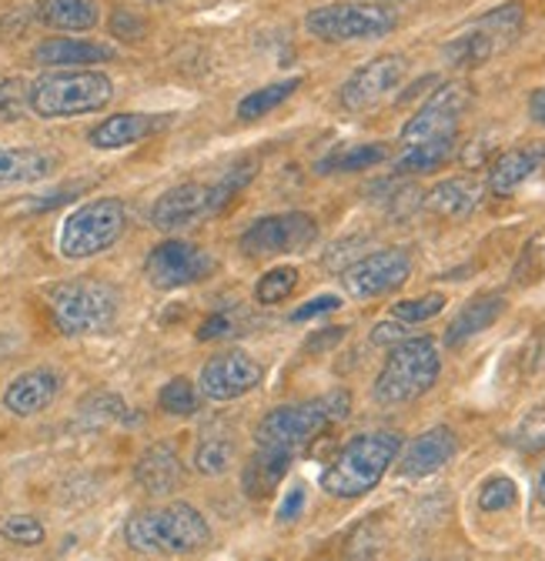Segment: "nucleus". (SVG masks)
<instances>
[{
    "instance_id": "8",
    "label": "nucleus",
    "mask_w": 545,
    "mask_h": 561,
    "mask_svg": "<svg viewBox=\"0 0 545 561\" xmlns=\"http://www.w3.org/2000/svg\"><path fill=\"white\" fill-rule=\"evenodd\" d=\"M127 228V210L117 197H98L81 204L71 218L64 221L57 248L67 261H88L107 251Z\"/></svg>"
},
{
    "instance_id": "16",
    "label": "nucleus",
    "mask_w": 545,
    "mask_h": 561,
    "mask_svg": "<svg viewBox=\"0 0 545 561\" xmlns=\"http://www.w3.org/2000/svg\"><path fill=\"white\" fill-rule=\"evenodd\" d=\"M258 385H261V365L251 355H245V351H225V355H215L197 375L201 398H212V401L245 398Z\"/></svg>"
},
{
    "instance_id": "35",
    "label": "nucleus",
    "mask_w": 545,
    "mask_h": 561,
    "mask_svg": "<svg viewBox=\"0 0 545 561\" xmlns=\"http://www.w3.org/2000/svg\"><path fill=\"white\" fill-rule=\"evenodd\" d=\"M445 311V295L432 291V295H422V298H408V301H395L391 305V318L401 321V324H422L429 318H439Z\"/></svg>"
},
{
    "instance_id": "48",
    "label": "nucleus",
    "mask_w": 545,
    "mask_h": 561,
    "mask_svg": "<svg viewBox=\"0 0 545 561\" xmlns=\"http://www.w3.org/2000/svg\"><path fill=\"white\" fill-rule=\"evenodd\" d=\"M419 561H425V558H419Z\"/></svg>"
},
{
    "instance_id": "29",
    "label": "nucleus",
    "mask_w": 545,
    "mask_h": 561,
    "mask_svg": "<svg viewBox=\"0 0 545 561\" xmlns=\"http://www.w3.org/2000/svg\"><path fill=\"white\" fill-rule=\"evenodd\" d=\"M388 158L385 145H359V148H345V151H334L328 158L318 161V174H355V171H368L375 164H382Z\"/></svg>"
},
{
    "instance_id": "26",
    "label": "nucleus",
    "mask_w": 545,
    "mask_h": 561,
    "mask_svg": "<svg viewBox=\"0 0 545 561\" xmlns=\"http://www.w3.org/2000/svg\"><path fill=\"white\" fill-rule=\"evenodd\" d=\"M292 455L282 451H268V448H254L248 468H245V491L248 499H268L271 491L279 488V481L285 478V471L292 468Z\"/></svg>"
},
{
    "instance_id": "19",
    "label": "nucleus",
    "mask_w": 545,
    "mask_h": 561,
    "mask_svg": "<svg viewBox=\"0 0 545 561\" xmlns=\"http://www.w3.org/2000/svg\"><path fill=\"white\" fill-rule=\"evenodd\" d=\"M164 124H168V117H161V114H114V117L101 121L88 134V140L98 151H121V148H130V145H138V140L151 137Z\"/></svg>"
},
{
    "instance_id": "31",
    "label": "nucleus",
    "mask_w": 545,
    "mask_h": 561,
    "mask_svg": "<svg viewBox=\"0 0 545 561\" xmlns=\"http://www.w3.org/2000/svg\"><path fill=\"white\" fill-rule=\"evenodd\" d=\"M235 461V442L228 435H204L197 451H194V468L204 478H218L231 468Z\"/></svg>"
},
{
    "instance_id": "30",
    "label": "nucleus",
    "mask_w": 545,
    "mask_h": 561,
    "mask_svg": "<svg viewBox=\"0 0 545 561\" xmlns=\"http://www.w3.org/2000/svg\"><path fill=\"white\" fill-rule=\"evenodd\" d=\"M298 88H302V78H288V81L264 84V88L251 91V94L238 104V117H241V121H258V117H264V114L275 111L279 104H285Z\"/></svg>"
},
{
    "instance_id": "24",
    "label": "nucleus",
    "mask_w": 545,
    "mask_h": 561,
    "mask_svg": "<svg viewBox=\"0 0 545 561\" xmlns=\"http://www.w3.org/2000/svg\"><path fill=\"white\" fill-rule=\"evenodd\" d=\"M34 60L44 67H88L114 60V47L98 41H78V37H50L34 50Z\"/></svg>"
},
{
    "instance_id": "45",
    "label": "nucleus",
    "mask_w": 545,
    "mask_h": 561,
    "mask_svg": "<svg viewBox=\"0 0 545 561\" xmlns=\"http://www.w3.org/2000/svg\"><path fill=\"white\" fill-rule=\"evenodd\" d=\"M342 334H345V328H325V331H318V337H311V341H308V347H311V351H318V347H325V344L342 341Z\"/></svg>"
},
{
    "instance_id": "13",
    "label": "nucleus",
    "mask_w": 545,
    "mask_h": 561,
    "mask_svg": "<svg viewBox=\"0 0 545 561\" xmlns=\"http://www.w3.org/2000/svg\"><path fill=\"white\" fill-rule=\"evenodd\" d=\"M472 101V88L462 81H449L442 84L419 111L416 117L401 127V145L412 148V145H425V140H442V137H455L458 121L465 114Z\"/></svg>"
},
{
    "instance_id": "22",
    "label": "nucleus",
    "mask_w": 545,
    "mask_h": 561,
    "mask_svg": "<svg viewBox=\"0 0 545 561\" xmlns=\"http://www.w3.org/2000/svg\"><path fill=\"white\" fill-rule=\"evenodd\" d=\"M506 305H509V301H506L502 291H489V295L472 298V301L452 318V324H449V331H445V344H449V347H458V344H465L468 337L489 331V328L502 318Z\"/></svg>"
},
{
    "instance_id": "18",
    "label": "nucleus",
    "mask_w": 545,
    "mask_h": 561,
    "mask_svg": "<svg viewBox=\"0 0 545 561\" xmlns=\"http://www.w3.org/2000/svg\"><path fill=\"white\" fill-rule=\"evenodd\" d=\"M60 391V375L54 368H34L18 375L8 391H4V408L18 417H31L41 414L44 408H50V401Z\"/></svg>"
},
{
    "instance_id": "12",
    "label": "nucleus",
    "mask_w": 545,
    "mask_h": 561,
    "mask_svg": "<svg viewBox=\"0 0 545 561\" xmlns=\"http://www.w3.org/2000/svg\"><path fill=\"white\" fill-rule=\"evenodd\" d=\"M218 261L191 244V241H181V238H171V241H161L158 248L148 251V261H145V277L148 285L158 288V291H178V288H188L194 280H204L208 274H215Z\"/></svg>"
},
{
    "instance_id": "37",
    "label": "nucleus",
    "mask_w": 545,
    "mask_h": 561,
    "mask_svg": "<svg viewBox=\"0 0 545 561\" xmlns=\"http://www.w3.org/2000/svg\"><path fill=\"white\" fill-rule=\"evenodd\" d=\"M0 535L18 541V545H41L44 525L34 515H8L4 522H0Z\"/></svg>"
},
{
    "instance_id": "28",
    "label": "nucleus",
    "mask_w": 545,
    "mask_h": 561,
    "mask_svg": "<svg viewBox=\"0 0 545 561\" xmlns=\"http://www.w3.org/2000/svg\"><path fill=\"white\" fill-rule=\"evenodd\" d=\"M452 158H455V137L425 140V145L405 148V154L398 158L395 171H398V174H429V171L445 168Z\"/></svg>"
},
{
    "instance_id": "21",
    "label": "nucleus",
    "mask_w": 545,
    "mask_h": 561,
    "mask_svg": "<svg viewBox=\"0 0 545 561\" xmlns=\"http://www.w3.org/2000/svg\"><path fill=\"white\" fill-rule=\"evenodd\" d=\"M482 194H486V187L475 178H449V181H439L425 194V207L439 218L458 221V218H468L472 210L482 204Z\"/></svg>"
},
{
    "instance_id": "33",
    "label": "nucleus",
    "mask_w": 545,
    "mask_h": 561,
    "mask_svg": "<svg viewBox=\"0 0 545 561\" xmlns=\"http://www.w3.org/2000/svg\"><path fill=\"white\" fill-rule=\"evenodd\" d=\"M542 277H545V231L529 238V244L522 248V254H519V261L512 267V280L522 288L538 285Z\"/></svg>"
},
{
    "instance_id": "34",
    "label": "nucleus",
    "mask_w": 545,
    "mask_h": 561,
    "mask_svg": "<svg viewBox=\"0 0 545 561\" xmlns=\"http://www.w3.org/2000/svg\"><path fill=\"white\" fill-rule=\"evenodd\" d=\"M161 411L164 414H174V417H191L197 414L201 408V391L188 381V378H174L161 388V398H158Z\"/></svg>"
},
{
    "instance_id": "44",
    "label": "nucleus",
    "mask_w": 545,
    "mask_h": 561,
    "mask_svg": "<svg viewBox=\"0 0 545 561\" xmlns=\"http://www.w3.org/2000/svg\"><path fill=\"white\" fill-rule=\"evenodd\" d=\"M302 508H305V488H292L285 495V502H282V508H279V522L282 525L295 522L302 515Z\"/></svg>"
},
{
    "instance_id": "47",
    "label": "nucleus",
    "mask_w": 545,
    "mask_h": 561,
    "mask_svg": "<svg viewBox=\"0 0 545 561\" xmlns=\"http://www.w3.org/2000/svg\"><path fill=\"white\" fill-rule=\"evenodd\" d=\"M535 495H538V502L545 505V465L538 468V478H535Z\"/></svg>"
},
{
    "instance_id": "9",
    "label": "nucleus",
    "mask_w": 545,
    "mask_h": 561,
    "mask_svg": "<svg viewBox=\"0 0 545 561\" xmlns=\"http://www.w3.org/2000/svg\"><path fill=\"white\" fill-rule=\"evenodd\" d=\"M305 31L328 44H349V41H378L395 31V14L378 4H359V0H345V4H328L315 8L305 18Z\"/></svg>"
},
{
    "instance_id": "4",
    "label": "nucleus",
    "mask_w": 545,
    "mask_h": 561,
    "mask_svg": "<svg viewBox=\"0 0 545 561\" xmlns=\"http://www.w3.org/2000/svg\"><path fill=\"white\" fill-rule=\"evenodd\" d=\"M251 171H254V164L241 161L218 184L191 181V184H178V187L164 191L151 207V225L158 231H181V228H191L197 221L215 218L218 210H225L231 204V197L251 181Z\"/></svg>"
},
{
    "instance_id": "25",
    "label": "nucleus",
    "mask_w": 545,
    "mask_h": 561,
    "mask_svg": "<svg viewBox=\"0 0 545 561\" xmlns=\"http://www.w3.org/2000/svg\"><path fill=\"white\" fill-rule=\"evenodd\" d=\"M54 158L37 148H0V187L31 184L54 171Z\"/></svg>"
},
{
    "instance_id": "17",
    "label": "nucleus",
    "mask_w": 545,
    "mask_h": 561,
    "mask_svg": "<svg viewBox=\"0 0 545 561\" xmlns=\"http://www.w3.org/2000/svg\"><path fill=\"white\" fill-rule=\"evenodd\" d=\"M458 451V438L452 428L445 425H435L429 432H422L419 438L408 442V448L401 451V461H398V471L405 478H429L435 474L439 468H445Z\"/></svg>"
},
{
    "instance_id": "41",
    "label": "nucleus",
    "mask_w": 545,
    "mask_h": 561,
    "mask_svg": "<svg viewBox=\"0 0 545 561\" xmlns=\"http://www.w3.org/2000/svg\"><path fill=\"white\" fill-rule=\"evenodd\" d=\"M334 308H342V298H338V295H318V298L305 301L298 311H292V321H311V318L328 314V311H334Z\"/></svg>"
},
{
    "instance_id": "6",
    "label": "nucleus",
    "mask_w": 545,
    "mask_h": 561,
    "mask_svg": "<svg viewBox=\"0 0 545 561\" xmlns=\"http://www.w3.org/2000/svg\"><path fill=\"white\" fill-rule=\"evenodd\" d=\"M50 318L60 334L67 337H84V334H101L114 324L117 318V291L98 277H75L64 285L47 291Z\"/></svg>"
},
{
    "instance_id": "3",
    "label": "nucleus",
    "mask_w": 545,
    "mask_h": 561,
    "mask_svg": "<svg viewBox=\"0 0 545 561\" xmlns=\"http://www.w3.org/2000/svg\"><path fill=\"white\" fill-rule=\"evenodd\" d=\"M398 451H401V435L395 432L355 435L321 471V488L331 499H362L385 478Z\"/></svg>"
},
{
    "instance_id": "1",
    "label": "nucleus",
    "mask_w": 545,
    "mask_h": 561,
    "mask_svg": "<svg viewBox=\"0 0 545 561\" xmlns=\"http://www.w3.org/2000/svg\"><path fill=\"white\" fill-rule=\"evenodd\" d=\"M124 541L141 554H194L208 548L212 528L188 502H171L130 515L124 525Z\"/></svg>"
},
{
    "instance_id": "39",
    "label": "nucleus",
    "mask_w": 545,
    "mask_h": 561,
    "mask_svg": "<svg viewBox=\"0 0 545 561\" xmlns=\"http://www.w3.org/2000/svg\"><path fill=\"white\" fill-rule=\"evenodd\" d=\"M81 414H84V421H91V425H104V421H117L124 414V404H121V398L101 391L81 404Z\"/></svg>"
},
{
    "instance_id": "5",
    "label": "nucleus",
    "mask_w": 545,
    "mask_h": 561,
    "mask_svg": "<svg viewBox=\"0 0 545 561\" xmlns=\"http://www.w3.org/2000/svg\"><path fill=\"white\" fill-rule=\"evenodd\" d=\"M114 84L101 70H50L27 88V107L37 117H78L98 114L111 104Z\"/></svg>"
},
{
    "instance_id": "27",
    "label": "nucleus",
    "mask_w": 545,
    "mask_h": 561,
    "mask_svg": "<svg viewBox=\"0 0 545 561\" xmlns=\"http://www.w3.org/2000/svg\"><path fill=\"white\" fill-rule=\"evenodd\" d=\"M37 21L54 31H91L98 8L91 0H37Z\"/></svg>"
},
{
    "instance_id": "43",
    "label": "nucleus",
    "mask_w": 545,
    "mask_h": 561,
    "mask_svg": "<svg viewBox=\"0 0 545 561\" xmlns=\"http://www.w3.org/2000/svg\"><path fill=\"white\" fill-rule=\"evenodd\" d=\"M225 334H231L228 314H212V318H204L201 328H197V341H215V337H225Z\"/></svg>"
},
{
    "instance_id": "7",
    "label": "nucleus",
    "mask_w": 545,
    "mask_h": 561,
    "mask_svg": "<svg viewBox=\"0 0 545 561\" xmlns=\"http://www.w3.org/2000/svg\"><path fill=\"white\" fill-rule=\"evenodd\" d=\"M442 362L432 337H408L388 351V362L375 381V401L378 404H408L422 398L439 381Z\"/></svg>"
},
{
    "instance_id": "14",
    "label": "nucleus",
    "mask_w": 545,
    "mask_h": 561,
    "mask_svg": "<svg viewBox=\"0 0 545 561\" xmlns=\"http://www.w3.org/2000/svg\"><path fill=\"white\" fill-rule=\"evenodd\" d=\"M408 274H412V257H408V251L385 248V251H375V254L355 261L352 267H345L342 285L352 298L368 301V298H378V295L401 288L408 280Z\"/></svg>"
},
{
    "instance_id": "42",
    "label": "nucleus",
    "mask_w": 545,
    "mask_h": 561,
    "mask_svg": "<svg viewBox=\"0 0 545 561\" xmlns=\"http://www.w3.org/2000/svg\"><path fill=\"white\" fill-rule=\"evenodd\" d=\"M412 337V331H408L401 321H382V324H375L372 328V344H401V341H408Z\"/></svg>"
},
{
    "instance_id": "36",
    "label": "nucleus",
    "mask_w": 545,
    "mask_h": 561,
    "mask_svg": "<svg viewBox=\"0 0 545 561\" xmlns=\"http://www.w3.org/2000/svg\"><path fill=\"white\" fill-rule=\"evenodd\" d=\"M515 502H519V488H515V481L506 478V474H496V478H489V481L479 488V508L489 512V515L509 512Z\"/></svg>"
},
{
    "instance_id": "46",
    "label": "nucleus",
    "mask_w": 545,
    "mask_h": 561,
    "mask_svg": "<svg viewBox=\"0 0 545 561\" xmlns=\"http://www.w3.org/2000/svg\"><path fill=\"white\" fill-rule=\"evenodd\" d=\"M529 117H532L535 124H542V127H545V88H542V91H535V94L529 98Z\"/></svg>"
},
{
    "instance_id": "40",
    "label": "nucleus",
    "mask_w": 545,
    "mask_h": 561,
    "mask_svg": "<svg viewBox=\"0 0 545 561\" xmlns=\"http://www.w3.org/2000/svg\"><path fill=\"white\" fill-rule=\"evenodd\" d=\"M145 21L134 14V11H114L111 18V34L121 37V41H141L145 37Z\"/></svg>"
},
{
    "instance_id": "20",
    "label": "nucleus",
    "mask_w": 545,
    "mask_h": 561,
    "mask_svg": "<svg viewBox=\"0 0 545 561\" xmlns=\"http://www.w3.org/2000/svg\"><path fill=\"white\" fill-rule=\"evenodd\" d=\"M542 168H545V145L512 148V151L499 154L496 164L489 168V191L492 194H512Z\"/></svg>"
},
{
    "instance_id": "15",
    "label": "nucleus",
    "mask_w": 545,
    "mask_h": 561,
    "mask_svg": "<svg viewBox=\"0 0 545 561\" xmlns=\"http://www.w3.org/2000/svg\"><path fill=\"white\" fill-rule=\"evenodd\" d=\"M405 57L401 54H378L368 64H362L355 75L342 84L338 91V104L345 111L359 114V111H372L375 104H382L405 78Z\"/></svg>"
},
{
    "instance_id": "11",
    "label": "nucleus",
    "mask_w": 545,
    "mask_h": 561,
    "mask_svg": "<svg viewBox=\"0 0 545 561\" xmlns=\"http://www.w3.org/2000/svg\"><path fill=\"white\" fill-rule=\"evenodd\" d=\"M318 238V225L305 210H285V215H268L258 218L238 241L245 257H279V254H295L305 251Z\"/></svg>"
},
{
    "instance_id": "32",
    "label": "nucleus",
    "mask_w": 545,
    "mask_h": 561,
    "mask_svg": "<svg viewBox=\"0 0 545 561\" xmlns=\"http://www.w3.org/2000/svg\"><path fill=\"white\" fill-rule=\"evenodd\" d=\"M298 288V267L292 264H279V267H271L268 274L258 277V285H254V298L258 305L271 308V305H282L285 298H292V291Z\"/></svg>"
},
{
    "instance_id": "23",
    "label": "nucleus",
    "mask_w": 545,
    "mask_h": 561,
    "mask_svg": "<svg viewBox=\"0 0 545 561\" xmlns=\"http://www.w3.org/2000/svg\"><path fill=\"white\" fill-rule=\"evenodd\" d=\"M134 478H138V484L145 491H151V495H171V491L181 484V458H178V451L168 442L151 445L138 458V465H134Z\"/></svg>"
},
{
    "instance_id": "38",
    "label": "nucleus",
    "mask_w": 545,
    "mask_h": 561,
    "mask_svg": "<svg viewBox=\"0 0 545 561\" xmlns=\"http://www.w3.org/2000/svg\"><path fill=\"white\" fill-rule=\"evenodd\" d=\"M24 107H27V88H24V81L11 78V81L0 84V121H4V124L21 121Z\"/></svg>"
},
{
    "instance_id": "10",
    "label": "nucleus",
    "mask_w": 545,
    "mask_h": 561,
    "mask_svg": "<svg viewBox=\"0 0 545 561\" xmlns=\"http://www.w3.org/2000/svg\"><path fill=\"white\" fill-rule=\"evenodd\" d=\"M519 27H522V8L519 4H506V8H496L489 11L482 21L468 24L462 34H455L442 54L449 64L455 67H479L486 64L502 44H512L519 37Z\"/></svg>"
},
{
    "instance_id": "2",
    "label": "nucleus",
    "mask_w": 545,
    "mask_h": 561,
    "mask_svg": "<svg viewBox=\"0 0 545 561\" xmlns=\"http://www.w3.org/2000/svg\"><path fill=\"white\" fill-rule=\"evenodd\" d=\"M349 411H352V398L342 388L328 391V394H321L315 401L285 404V408H275V411L264 414V421L254 432V442H258V448L282 451V455L295 458L328 425H334V421H345Z\"/></svg>"
}]
</instances>
